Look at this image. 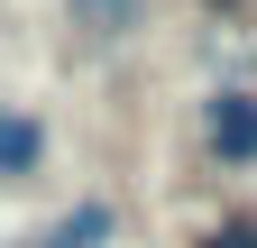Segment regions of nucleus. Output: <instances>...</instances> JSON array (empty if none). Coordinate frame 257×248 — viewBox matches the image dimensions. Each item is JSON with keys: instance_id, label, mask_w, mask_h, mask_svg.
<instances>
[{"instance_id": "nucleus-4", "label": "nucleus", "mask_w": 257, "mask_h": 248, "mask_svg": "<svg viewBox=\"0 0 257 248\" xmlns=\"http://www.w3.org/2000/svg\"><path fill=\"white\" fill-rule=\"evenodd\" d=\"M74 10V28H92V37H128V28H147L156 0H64Z\"/></svg>"}, {"instance_id": "nucleus-5", "label": "nucleus", "mask_w": 257, "mask_h": 248, "mask_svg": "<svg viewBox=\"0 0 257 248\" xmlns=\"http://www.w3.org/2000/svg\"><path fill=\"white\" fill-rule=\"evenodd\" d=\"M202 248H257V221H230V230H211Z\"/></svg>"}, {"instance_id": "nucleus-2", "label": "nucleus", "mask_w": 257, "mask_h": 248, "mask_svg": "<svg viewBox=\"0 0 257 248\" xmlns=\"http://www.w3.org/2000/svg\"><path fill=\"white\" fill-rule=\"evenodd\" d=\"M110 230H119L110 202H74V211H55L46 230H28L19 248H110Z\"/></svg>"}, {"instance_id": "nucleus-1", "label": "nucleus", "mask_w": 257, "mask_h": 248, "mask_svg": "<svg viewBox=\"0 0 257 248\" xmlns=\"http://www.w3.org/2000/svg\"><path fill=\"white\" fill-rule=\"evenodd\" d=\"M202 157L211 166H257V92H211L202 101Z\"/></svg>"}, {"instance_id": "nucleus-3", "label": "nucleus", "mask_w": 257, "mask_h": 248, "mask_svg": "<svg viewBox=\"0 0 257 248\" xmlns=\"http://www.w3.org/2000/svg\"><path fill=\"white\" fill-rule=\"evenodd\" d=\"M46 166V129H37V110H0V184H28Z\"/></svg>"}]
</instances>
